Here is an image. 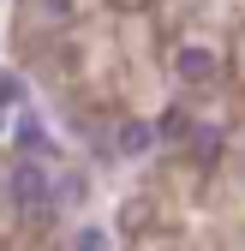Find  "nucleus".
Segmentation results:
<instances>
[{
	"label": "nucleus",
	"instance_id": "39448f33",
	"mask_svg": "<svg viewBox=\"0 0 245 251\" xmlns=\"http://www.w3.org/2000/svg\"><path fill=\"white\" fill-rule=\"evenodd\" d=\"M156 132H162L168 144H179V138H192V120H186V108H168V114L156 120Z\"/></svg>",
	"mask_w": 245,
	"mask_h": 251
},
{
	"label": "nucleus",
	"instance_id": "f257e3e1",
	"mask_svg": "<svg viewBox=\"0 0 245 251\" xmlns=\"http://www.w3.org/2000/svg\"><path fill=\"white\" fill-rule=\"evenodd\" d=\"M6 192H12V203H18V209H30V215H48V203L60 198V192H54V174H48V162H36V155L12 168Z\"/></svg>",
	"mask_w": 245,
	"mask_h": 251
},
{
	"label": "nucleus",
	"instance_id": "6e6552de",
	"mask_svg": "<svg viewBox=\"0 0 245 251\" xmlns=\"http://www.w3.org/2000/svg\"><path fill=\"white\" fill-rule=\"evenodd\" d=\"M72 251H108V233H102V227H84V233L72 239Z\"/></svg>",
	"mask_w": 245,
	"mask_h": 251
},
{
	"label": "nucleus",
	"instance_id": "f03ea898",
	"mask_svg": "<svg viewBox=\"0 0 245 251\" xmlns=\"http://www.w3.org/2000/svg\"><path fill=\"white\" fill-rule=\"evenodd\" d=\"M12 138H18V150H30V155H36V162H54V138H48V126L36 120V108H24L18 114V126H12Z\"/></svg>",
	"mask_w": 245,
	"mask_h": 251
},
{
	"label": "nucleus",
	"instance_id": "0eeeda50",
	"mask_svg": "<svg viewBox=\"0 0 245 251\" xmlns=\"http://www.w3.org/2000/svg\"><path fill=\"white\" fill-rule=\"evenodd\" d=\"M0 108H24V78L0 72Z\"/></svg>",
	"mask_w": 245,
	"mask_h": 251
},
{
	"label": "nucleus",
	"instance_id": "423d86ee",
	"mask_svg": "<svg viewBox=\"0 0 245 251\" xmlns=\"http://www.w3.org/2000/svg\"><path fill=\"white\" fill-rule=\"evenodd\" d=\"M192 150L203 155V162H216V155H221V132H203V126H192Z\"/></svg>",
	"mask_w": 245,
	"mask_h": 251
},
{
	"label": "nucleus",
	"instance_id": "20e7f679",
	"mask_svg": "<svg viewBox=\"0 0 245 251\" xmlns=\"http://www.w3.org/2000/svg\"><path fill=\"white\" fill-rule=\"evenodd\" d=\"M156 120H126V126H120V155H126V162H144V155L149 150H156Z\"/></svg>",
	"mask_w": 245,
	"mask_h": 251
},
{
	"label": "nucleus",
	"instance_id": "1a4fd4ad",
	"mask_svg": "<svg viewBox=\"0 0 245 251\" xmlns=\"http://www.w3.org/2000/svg\"><path fill=\"white\" fill-rule=\"evenodd\" d=\"M72 6H78V0H42V12H48V18H72Z\"/></svg>",
	"mask_w": 245,
	"mask_h": 251
},
{
	"label": "nucleus",
	"instance_id": "7ed1b4c3",
	"mask_svg": "<svg viewBox=\"0 0 245 251\" xmlns=\"http://www.w3.org/2000/svg\"><path fill=\"white\" fill-rule=\"evenodd\" d=\"M173 72H179V84H216L221 60L209 54V48H179L173 54Z\"/></svg>",
	"mask_w": 245,
	"mask_h": 251
}]
</instances>
